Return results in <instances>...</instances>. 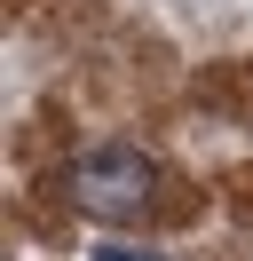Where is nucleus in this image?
I'll list each match as a JSON object with an SVG mask.
<instances>
[{"label": "nucleus", "mask_w": 253, "mask_h": 261, "mask_svg": "<svg viewBox=\"0 0 253 261\" xmlns=\"http://www.w3.org/2000/svg\"><path fill=\"white\" fill-rule=\"evenodd\" d=\"M95 261H166V253H150V245H119V238H111V245H95Z\"/></svg>", "instance_id": "f03ea898"}, {"label": "nucleus", "mask_w": 253, "mask_h": 261, "mask_svg": "<svg viewBox=\"0 0 253 261\" xmlns=\"http://www.w3.org/2000/svg\"><path fill=\"white\" fill-rule=\"evenodd\" d=\"M63 198L79 214H95V222H135V214L158 206V166L135 143H95L63 166Z\"/></svg>", "instance_id": "f257e3e1"}]
</instances>
